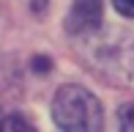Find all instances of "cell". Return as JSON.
I'll list each match as a JSON object with an SVG mask.
<instances>
[{
  "label": "cell",
  "mask_w": 134,
  "mask_h": 132,
  "mask_svg": "<svg viewBox=\"0 0 134 132\" xmlns=\"http://www.w3.org/2000/svg\"><path fill=\"white\" fill-rule=\"evenodd\" d=\"M80 39L85 41V61L99 77L115 83L118 88H134V36L99 28L80 33Z\"/></svg>",
  "instance_id": "obj_1"
},
{
  "label": "cell",
  "mask_w": 134,
  "mask_h": 132,
  "mask_svg": "<svg viewBox=\"0 0 134 132\" xmlns=\"http://www.w3.org/2000/svg\"><path fill=\"white\" fill-rule=\"evenodd\" d=\"M52 118L60 129L69 132H93L101 127V105L88 88L63 85L52 99Z\"/></svg>",
  "instance_id": "obj_2"
},
{
  "label": "cell",
  "mask_w": 134,
  "mask_h": 132,
  "mask_svg": "<svg viewBox=\"0 0 134 132\" xmlns=\"http://www.w3.org/2000/svg\"><path fill=\"white\" fill-rule=\"evenodd\" d=\"M104 19V0H74L66 17V31L71 36L99 31Z\"/></svg>",
  "instance_id": "obj_3"
},
{
  "label": "cell",
  "mask_w": 134,
  "mask_h": 132,
  "mask_svg": "<svg viewBox=\"0 0 134 132\" xmlns=\"http://www.w3.org/2000/svg\"><path fill=\"white\" fill-rule=\"evenodd\" d=\"M118 124L120 129H134V102H129L118 110Z\"/></svg>",
  "instance_id": "obj_4"
},
{
  "label": "cell",
  "mask_w": 134,
  "mask_h": 132,
  "mask_svg": "<svg viewBox=\"0 0 134 132\" xmlns=\"http://www.w3.org/2000/svg\"><path fill=\"white\" fill-rule=\"evenodd\" d=\"M115 11L123 17H129V19H134V0H112Z\"/></svg>",
  "instance_id": "obj_5"
}]
</instances>
